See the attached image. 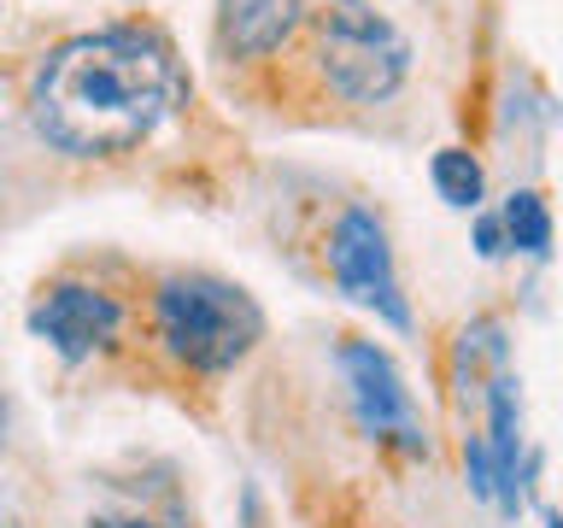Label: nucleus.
Returning <instances> with one entry per match:
<instances>
[{
	"instance_id": "1",
	"label": "nucleus",
	"mask_w": 563,
	"mask_h": 528,
	"mask_svg": "<svg viewBox=\"0 0 563 528\" xmlns=\"http://www.w3.org/2000/svg\"><path fill=\"white\" fill-rule=\"evenodd\" d=\"M183 70L165 35L141 24H112L70 35L35 65L30 123L47 147L70 158H112L141 147L170 118Z\"/></svg>"
},
{
	"instance_id": "2",
	"label": "nucleus",
	"mask_w": 563,
	"mask_h": 528,
	"mask_svg": "<svg viewBox=\"0 0 563 528\" xmlns=\"http://www.w3.org/2000/svg\"><path fill=\"white\" fill-rule=\"evenodd\" d=\"M153 317L165 346L200 376H229L246 352L264 341V311L258 299L223 276H165L153 294Z\"/></svg>"
},
{
	"instance_id": "3",
	"label": "nucleus",
	"mask_w": 563,
	"mask_h": 528,
	"mask_svg": "<svg viewBox=\"0 0 563 528\" xmlns=\"http://www.w3.org/2000/svg\"><path fill=\"white\" fill-rule=\"evenodd\" d=\"M306 24H311L317 70L329 77V88L341 100L382 106L411 77V42L369 0H311Z\"/></svg>"
},
{
	"instance_id": "4",
	"label": "nucleus",
	"mask_w": 563,
	"mask_h": 528,
	"mask_svg": "<svg viewBox=\"0 0 563 528\" xmlns=\"http://www.w3.org/2000/svg\"><path fill=\"white\" fill-rule=\"evenodd\" d=\"M329 276L352 306L376 311L387 329H411V299L399 288L394 246H387V223L369 206H346L329 229Z\"/></svg>"
},
{
	"instance_id": "5",
	"label": "nucleus",
	"mask_w": 563,
	"mask_h": 528,
	"mask_svg": "<svg viewBox=\"0 0 563 528\" xmlns=\"http://www.w3.org/2000/svg\"><path fill=\"white\" fill-rule=\"evenodd\" d=\"M341 376L352 394V417L369 440H394L399 452L429 458V429L417 417V399L405 387V370L387 346L376 341H346L341 346Z\"/></svg>"
},
{
	"instance_id": "6",
	"label": "nucleus",
	"mask_w": 563,
	"mask_h": 528,
	"mask_svg": "<svg viewBox=\"0 0 563 528\" xmlns=\"http://www.w3.org/2000/svg\"><path fill=\"white\" fill-rule=\"evenodd\" d=\"M118 323H123L118 299L88 288V282H53L30 311V334H42L65 364H88L118 334Z\"/></svg>"
},
{
	"instance_id": "7",
	"label": "nucleus",
	"mask_w": 563,
	"mask_h": 528,
	"mask_svg": "<svg viewBox=\"0 0 563 528\" xmlns=\"http://www.w3.org/2000/svg\"><path fill=\"white\" fill-rule=\"evenodd\" d=\"M306 24V0H218V47L229 59H264Z\"/></svg>"
},
{
	"instance_id": "8",
	"label": "nucleus",
	"mask_w": 563,
	"mask_h": 528,
	"mask_svg": "<svg viewBox=\"0 0 563 528\" xmlns=\"http://www.w3.org/2000/svg\"><path fill=\"white\" fill-rule=\"evenodd\" d=\"M505 223V241L510 253H528V258H552V211H545V200L534 188H517L499 211Z\"/></svg>"
},
{
	"instance_id": "9",
	"label": "nucleus",
	"mask_w": 563,
	"mask_h": 528,
	"mask_svg": "<svg viewBox=\"0 0 563 528\" xmlns=\"http://www.w3.org/2000/svg\"><path fill=\"white\" fill-rule=\"evenodd\" d=\"M429 176H434V194L446 200L452 211H475L487 194V176H482V158L464 153V147H440L429 158Z\"/></svg>"
},
{
	"instance_id": "10",
	"label": "nucleus",
	"mask_w": 563,
	"mask_h": 528,
	"mask_svg": "<svg viewBox=\"0 0 563 528\" xmlns=\"http://www.w3.org/2000/svg\"><path fill=\"white\" fill-rule=\"evenodd\" d=\"M482 364L505 370V329L493 323V317H475V323L457 334V352H452V370H457V387H464L470 399V382L482 376Z\"/></svg>"
},
{
	"instance_id": "11",
	"label": "nucleus",
	"mask_w": 563,
	"mask_h": 528,
	"mask_svg": "<svg viewBox=\"0 0 563 528\" xmlns=\"http://www.w3.org/2000/svg\"><path fill=\"white\" fill-rule=\"evenodd\" d=\"M464 475H470V493H475V499H493V452H487L482 435L464 440Z\"/></svg>"
},
{
	"instance_id": "12",
	"label": "nucleus",
	"mask_w": 563,
	"mask_h": 528,
	"mask_svg": "<svg viewBox=\"0 0 563 528\" xmlns=\"http://www.w3.org/2000/svg\"><path fill=\"white\" fill-rule=\"evenodd\" d=\"M475 253H482V258H505V253H510L499 218H475Z\"/></svg>"
},
{
	"instance_id": "13",
	"label": "nucleus",
	"mask_w": 563,
	"mask_h": 528,
	"mask_svg": "<svg viewBox=\"0 0 563 528\" xmlns=\"http://www.w3.org/2000/svg\"><path fill=\"white\" fill-rule=\"evenodd\" d=\"M88 528H183V522H158V517H118V510H100Z\"/></svg>"
},
{
	"instance_id": "14",
	"label": "nucleus",
	"mask_w": 563,
	"mask_h": 528,
	"mask_svg": "<svg viewBox=\"0 0 563 528\" xmlns=\"http://www.w3.org/2000/svg\"><path fill=\"white\" fill-rule=\"evenodd\" d=\"M7 422H12V411H7V394H0V447H7Z\"/></svg>"
},
{
	"instance_id": "15",
	"label": "nucleus",
	"mask_w": 563,
	"mask_h": 528,
	"mask_svg": "<svg viewBox=\"0 0 563 528\" xmlns=\"http://www.w3.org/2000/svg\"><path fill=\"white\" fill-rule=\"evenodd\" d=\"M545 528H563V517H552V522H545Z\"/></svg>"
},
{
	"instance_id": "16",
	"label": "nucleus",
	"mask_w": 563,
	"mask_h": 528,
	"mask_svg": "<svg viewBox=\"0 0 563 528\" xmlns=\"http://www.w3.org/2000/svg\"><path fill=\"white\" fill-rule=\"evenodd\" d=\"M0 528H7V522H0Z\"/></svg>"
}]
</instances>
